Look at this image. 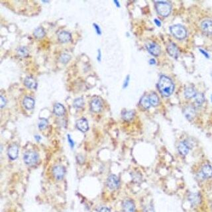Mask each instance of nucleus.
I'll use <instances>...</instances> for the list:
<instances>
[{"instance_id":"e433bc0d","label":"nucleus","mask_w":212,"mask_h":212,"mask_svg":"<svg viewBox=\"0 0 212 212\" xmlns=\"http://www.w3.org/2000/svg\"><path fill=\"white\" fill-rule=\"evenodd\" d=\"M155 23L158 27H161V22L160 21V20L157 19H155Z\"/></svg>"},{"instance_id":"c756f323","label":"nucleus","mask_w":212,"mask_h":212,"mask_svg":"<svg viewBox=\"0 0 212 212\" xmlns=\"http://www.w3.org/2000/svg\"><path fill=\"white\" fill-rule=\"evenodd\" d=\"M48 126V121L44 119V118H42L40 119L39 121V128L41 130H44L46 129Z\"/></svg>"},{"instance_id":"4468645a","label":"nucleus","mask_w":212,"mask_h":212,"mask_svg":"<svg viewBox=\"0 0 212 212\" xmlns=\"http://www.w3.org/2000/svg\"><path fill=\"white\" fill-rule=\"evenodd\" d=\"M58 38L60 42L64 43H67L68 41H70L71 40L72 36H71V34L69 32H68V31H63L59 33Z\"/></svg>"},{"instance_id":"9d476101","label":"nucleus","mask_w":212,"mask_h":212,"mask_svg":"<svg viewBox=\"0 0 212 212\" xmlns=\"http://www.w3.org/2000/svg\"><path fill=\"white\" fill-rule=\"evenodd\" d=\"M167 51L170 56L174 57V58H178L179 54H180V51H179L178 48L177 47L176 45L173 43H170L168 45Z\"/></svg>"},{"instance_id":"aec40b11","label":"nucleus","mask_w":212,"mask_h":212,"mask_svg":"<svg viewBox=\"0 0 212 212\" xmlns=\"http://www.w3.org/2000/svg\"><path fill=\"white\" fill-rule=\"evenodd\" d=\"M23 106L27 109H33L34 106V100L31 97H25L23 99Z\"/></svg>"},{"instance_id":"5701e85b","label":"nucleus","mask_w":212,"mask_h":212,"mask_svg":"<svg viewBox=\"0 0 212 212\" xmlns=\"http://www.w3.org/2000/svg\"><path fill=\"white\" fill-rule=\"evenodd\" d=\"M140 103L141 106L146 109L150 108L151 106L150 99H149V97L147 96H144L143 97H142V98L140 101Z\"/></svg>"},{"instance_id":"37998d69","label":"nucleus","mask_w":212,"mask_h":212,"mask_svg":"<svg viewBox=\"0 0 212 212\" xmlns=\"http://www.w3.org/2000/svg\"><path fill=\"white\" fill-rule=\"evenodd\" d=\"M211 102H212V96H211Z\"/></svg>"},{"instance_id":"4be33fe9","label":"nucleus","mask_w":212,"mask_h":212,"mask_svg":"<svg viewBox=\"0 0 212 212\" xmlns=\"http://www.w3.org/2000/svg\"><path fill=\"white\" fill-rule=\"evenodd\" d=\"M196 94L197 93L195 88L191 86L188 87V88H186L185 91H184V95H185V97L188 99L194 98Z\"/></svg>"},{"instance_id":"f03ea898","label":"nucleus","mask_w":212,"mask_h":212,"mask_svg":"<svg viewBox=\"0 0 212 212\" xmlns=\"http://www.w3.org/2000/svg\"><path fill=\"white\" fill-rule=\"evenodd\" d=\"M156 11L163 17H167L170 15L172 10V5L167 2H156Z\"/></svg>"},{"instance_id":"2f4dec72","label":"nucleus","mask_w":212,"mask_h":212,"mask_svg":"<svg viewBox=\"0 0 212 212\" xmlns=\"http://www.w3.org/2000/svg\"><path fill=\"white\" fill-rule=\"evenodd\" d=\"M93 27H94V29L96 31V33L98 34H102V30H101L100 29V27L98 25H97L96 23H93Z\"/></svg>"},{"instance_id":"f257e3e1","label":"nucleus","mask_w":212,"mask_h":212,"mask_svg":"<svg viewBox=\"0 0 212 212\" xmlns=\"http://www.w3.org/2000/svg\"><path fill=\"white\" fill-rule=\"evenodd\" d=\"M158 88L163 96L168 97L173 93L174 85L171 79L166 76H161L158 82Z\"/></svg>"},{"instance_id":"412c9836","label":"nucleus","mask_w":212,"mask_h":212,"mask_svg":"<svg viewBox=\"0 0 212 212\" xmlns=\"http://www.w3.org/2000/svg\"><path fill=\"white\" fill-rule=\"evenodd\" d=\"M54 113L58 116H63L65 113V108L62 105L61 103H56L54 106Z\"/></svg>"},{"instance_id":"72a5a7b5","label":"nucleus","mask_w":212,"mask_h":212,"mask_svg":"<svg viewBox=\"0 0 212 212\" xmlns=\"http://www.w3.org/2000/svg\"><path fill=\"white\" fill-rule=\"evenodd\" d=\"M0 102H1V107L3 108L6 105V99L3 96H1V98H0Z\"/></svg>"},{"instance_id":"7c9ffc66","label":"nucleus","mask_w":212,"mask_h":212,"mask_svg":"<svg viewBox=\"0 0 212 212\" xmlns=\"http://www.w3.org/2000/svg\"><path fill=\"white\" fill-rule=\"evenodd\" d=\"M70 56L67 53L62 54L60 57V62H62V63H64V64L67 63V62L70 60Z\"/></svg>"},{"instance_id":"cd10ccee","label":"nucleus","mask_w":212,"mask_h":212,"mask_svg":"<svg viewBox=\"0 0 212 212\" xmlns=\"http://www.w3.org/2000/svg\"><path fill=\"white\" fill-rule=\"evenodd\" d=\"M194 98H195V102L197 106H201V104L204 103V100H205L204 96L201 93H197Z\"/></svg>"},{"instance_id":"a878e982","label":"nucleus","mask_w":212,"mask_h":212,"mask_svg":"<svg viewBox=\"0 0 212 212\" xmlns=\"http://www.w3.org/2000/svg\"><path fill=\"white\" fill-rule=\"evenodd\" d=\"M135 116V112L133 111H126L122 114V117L124 120L131 121Z\"/></svg>"},{"instance_id":"bb28decb","label":"nucleus","mask_w":212,"mask_h":212,"mask_svg":"<svg viewBox=\"0 0 212 212\" xmlns=\"http://www.w3.org/2000/svg\"><path fill=\"white\" fill-rule=\"evenodd\" d=\"M17 54L21 57H25L29 54V50L26 47H21L17 49Z\"/></svg>"},{"instance_id":"c9c22d12","label":"nucleus","mask_w":212,"mask_h":212,"mask_svg":"<svg viewBox=\"0 0 212 212\" xmlns=\"http://www.w3.org/2000/svg\"><path fill=\"white\" fill-rule=\"evenodd\" d=\"M99 212H111V211H110V210L109 209V208L103 207L101 208V209L99 211Z\"/></svg>"},{"instance_id":"f704fd0d","label":"nucleus","mask_w":212,"mask_h":212,"mask_svg":"<svg viewBox=\"0 0 212 212\" xmlns=\"http://www.w3.org/2000/svg\"><path fill=\"white\" fill-rule=\"evenodd\" d=\"M68 141L69 144H70V147H71L72 148L74 147V141L72 140V139L71 138L70 135H68Z\"/></svg>"},{"instance_id":"f3484780","label":"nucleus","mask_w":212,"mask_h":212,"mask_svg":"<svg viewBox=\"0 0 212 212\" xmlns=\"http://www.w3.org/2000/svg\"><path fill=\"white\" fill-rule=\"evenodd\" d=\"M24 84H25V86H27V88L31 89H35L37 86V83L36 80H34V78L31 77V76H27L25 79Z\"/></svg>"},{"instance_id":"0eeeda50","label":"nucleus","mask_w":212,"mask_h":212,"mask_svg":"<svg viewBox=\"0 0 212 212\" xmlns=\"http://www.w3.org/2000/svg\"><path fill=\"white\" fill-rule=\"evenodd\" d=\"M65 172V168L62 166H56L53 169V174L57 180H60L63 178Z\"/></svg>"},{"instance_id":"7ed1b4c3","label":"nucleus","mask_w":212,"mask_h":212,"mask_svg":"<svg viewBox=\"0 0 212 212\" xmlns=\"http://www.w3.org/2000/svg\"><path fill=\"white\" fill-rule=\"evenodd\" d=\"M170 32L178 39H184L187 35V31L185 27L180 25H174L170 27Z\"/></svg>"},{"instance_id":"a211bd4d","label":"nucleus","mask_w":212,"mask_h":212,"mask_svg":"<svg viewBox=\"0 0 212 212\" xmlns=\"http://www.w3.org/2000/svg\"><path fill=\"white\" fill-rule=\"evenodd\" d=\"M188 200L190 201V203L192 204L193 206H196V205L199 204L200 203L201 198L200 196L197 193H192L190 194L188 197Z\"/></svg>"},{"instance_id":"6ab92c4d","label":"nucleus","mask_w":212,"mask_h":212,"mask_svg":"<svg viewBox=\"0 0 212 212\" xmlns=\"http://www.w3.org/2000/svg\"><path fill=\"white\" fill-rule=\"evenodd\" d=\"M201 174L205 178H211L212 176V167L209 165H206L201 169Z\"/></svg>"},{"instance_id":"6e6552de","label":"nucleus","mask_w":212,"mask_h":212,"mask_svg":"<svg viewBox=\"0 0 212 212\" xmlns=\"http://www.w3.org/2000/svg\"><path fill=\"white\" fill-rule=\"evenodd\" d=\"M190 147H191V144L190 143V142L185 141H182L180 142V144L178 145V149L180 154L183 156H185L188 155V153L189 152Z\"/></svg>"},{"instance_id":"2eb2a0df","label":"nucleus","mask_w":212,"mask_h":212,"mask_svg":"<svg viewBox=\"0 0 212 212\" xmlns=\"http://www.w3.org/2000/svg\"><path fill=\"white\" fill-rule=\"evenodd\" d=\"M184 113L188 119L192 120L196 116L195 108L192 106H188L184 109Z\"/></svg>"},{"instance_id":"f8f14e48","label":"nucleus","mask_w":212,"mask_h":212,"mask_svg":"<svg viewBox=\"0 0 212 212\" xmlns=\"http://www.w3.org/2000/svg\"><path fill=\"white\" fill-rule=\"evenodd\" d=\"M90 106L93 112H99L102 109V103L99 99L94 98L92 100Z\"/></svg>"},{"instance_id":"473e14b6","label":"nucleus","mask_w":212,"mask_h":212,"mask_svg":"<svg viewBox=\"0 0 212 212\" xmlns=\"http://www.w3.org/2000/svg\"><path fill=\"white\" fill-rule=\"evenodd\" d=\"M129 80H130V76H127L126 80H125V81H124V83H123V88H127V87L129 85Z\"/></svg>"},{"instance_id":"423d86ee","label":"nucleus","mask_w":212,"mask_h":212,"mask_svg":"<svg viewBox=\"0 0 212 212\" xmlns=\"http://www.w3.org/2000/svg\"><path fill=\"white\" fill-rule=\"evenodd\" d=\"M107 185L111 190H116L120 185V181L118 177L116 175H111L107 180Z\"/></svg>"},{"instance_id":"39448f33","label":"nucleus","mask_w":212,"mask_h":212,"mask_svg":"<svg viewBox=\"0 0 212 212\" xmlns=\"http://www.w3.org/2000/svg\"><path fill=\"white\" fill-rule=\"evenodd\" d=\"M146 47L149 53L153 56H158L161 53V48H160L159 45L155 42H152V41H148L146 43Z\"/></svg>"},{"instance_id":"9b49d317","label":"nucleus","mask_w":212,"mask_h":212,"mask_svg":"<svg viewBox=\"0 0 212 212\" xmlns=\"http://www.w3.org/2000/svg\"><path fill=\"white\" fill-rule=\"evenodd\" d=\"M8 156L10 159L15 160L18 157L19 155V148L17 145H12L9 147L8 152Z\"/></svg>"},{"instance_id":"c85d7f7f","label":"nucleus","mask_w":212,"mask_h":212,"mask_svg":"<svg viewBox=\"0 0 212 212\" xmlns=\"http://www.w3.org/2000/svg\"><path fill=\"white\" fill-rule=\"evenodd\" d=\"M84 106V99L82 98H78L74 101V107L76 108H81Z\"/></svg>"},{"instance_id":"20e7f679","label":"nucleus","mask_w":212,"mask_h":212,"mask_svg":"<svg viewBox=\"0 0 212 212\" xmlns=\"http://www.w3.org/2000/svg\"><path fill=\"white\" fill-rule=\"evenodd\" d=\"M24 161L28 165H33L37 163L39 159V155L34 151H27L24 155Z\"/></svg>"},{"instance_id":"79ce46f5","label":"nucleus","mask_w":212,"mask_h":212,"mask_svg":"<svg viewBox=\"0 0 212 212\" xmlns=\"http://www.w3.org/2000/svg\"><path fill=\"white\" fill-rule=\"evenodd\" d=\"M113 2H114L115 4L116 5V6H117L118 8H119V7H120V3H119V2H118V1H114Z\"/></svg>"},{"instance_id":"58836bf2","label":"nucleus","mask_w":212,"mask_h":212,"mask_svg":"<svg viewBox=\"0 0 212 212\" xmlns=\"http://www.w3.org/2000/svg\"><path fill=\"white\" fill-rule=\"evenodd\" d=\"M149 64L151 65H155L156 64V60H155L154 58H151L149 60Z\"/></svg>"},{"instance_id":"dca6fc26","label":"nucleus","mask_w":212,"mask_h":212,"mask_svg":"<svg viewBox=\"0 0 212 212\" xmlns=\"http://www.w3.org/2000/svg\"><path fill=\"white\" fill-rule=\"evenodd\" d=\"M76 127L80 131L82 132H86L88 130L89 126L88 122L86 119H79L76 123Z\"/></svg>"},{"instance_id":"1a4fd4ad","label":"nucleus","mask_w":212,"mask_h":212,"mask_svg":"<svg viewBox=\"0 0 212 212\" xmlns=\"http://www.w3.org/2000/svg\"><path fill=\"white\" fill-rule=\"evenodd\" d=\"M201 29L203 32L207 34H212V21L206 19L201 23Z\"/></svg>"},{"instance_id":"4c0bfd02","label":"nucleus","mask_w":212,"mask_h":212,"mask_svg":"<svg viewBox=\"0 0 212 212\" xmlns=\"http://www.w3.org/2000/svg\"><path fill=\"white\" fill-rule=\"evenodd\" d=\"M101 58H102V53H101V51L99 49L98 51V60L101 61Z\"/></svg>"},{"instance_id":"b1692460","label":"nucleus","mask_w":212,"mask_h":212,"mask_svg":"<svg viewBox=\"0 0 212 212\" xmlns=\"http://www.w3.org/2000/svg\"><path fill=\"white\" fill-rule=\"evenodd\" d=\"M33 33L34 37L37 38V39H41V38L44 37L45 35V31L43 27H37V28L34 29Z\"/></svg>"},{"instance_id":"393cba45","label":"nucleus","mask_w":212,"mask_h":212,"mask_svg":"<svg viewBox=\"0 0 212 212\" xmlns=\"http://www.w3.org/2000/svg\"><path fill=\"white\" fill-rule=\"evenodd\" d=\"M149 99H150V102L151 106H157L159 103V98L158 96L155 93H151V95L148 96Z\"/></svg>"},{"instance_id":"ddd939ff","label":"nucleus","mask_w":212,"mask_h":212,"mask_svg":"<svg viewBox=\"0 0 212 212\" xmlns=\"http://www.w3.org/2000/svg\"><path fill=\"white\" fill-rule=\"evenodd\" d=\"M123 212H135V206L134 203L131 200H127L123 203Z\"/></svg>"},{"instance_id":"ea45409f","label":"nucleus","mask_w":212,"mask_h":212,"mask_svg":"<svg viewBox=\"0 0 212 212\" xmlns=\"http://www.w3.org/2000/svg\"><path fill=\"white\" fill-rule=\"evenodd\" d=\"M201 52V53H202V54L204 55V56L205 57H207V58H209V55H208V54L206 53V52H205L204 51H203V50H201V49H200V50Z\"/></svg>"},{"instance_id":"a19ab883","label":"nucleus","mask_w":212,"mask_h":212,"mask_svg":"<svg viewBox=\"0 0 212 212\" xmlns=\"http://www.w3.org/2000/svg\"><path fill=\"white\" fill-rule=\"evenodd\" d=\"M35 139L37 141H40L41 140V137L39 136V135H35Z\"/></svg>"}]
</instances>
